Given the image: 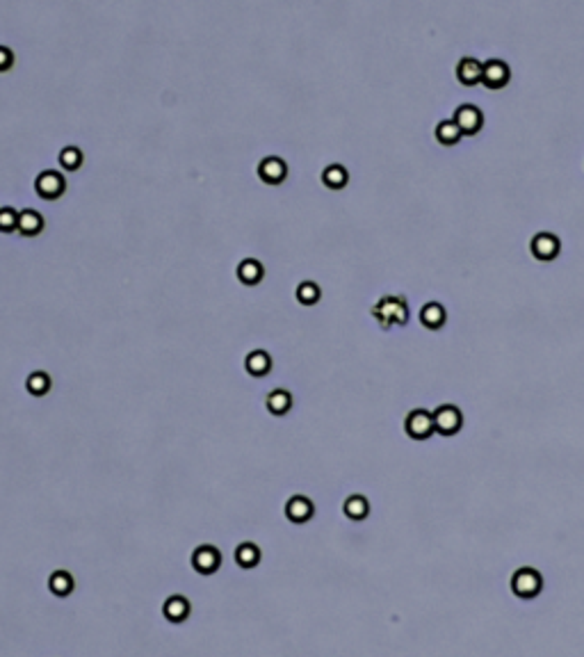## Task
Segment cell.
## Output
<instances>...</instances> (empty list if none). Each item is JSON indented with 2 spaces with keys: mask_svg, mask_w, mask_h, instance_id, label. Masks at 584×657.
<instances>
[{
  "mask_svg": "<svg viewBox=\"0 0 584 657\" xmlns=\"http://www.w3.org/2000/svg\"><path fill=\"white\" fill-rule=\"evenodd\" d=\"M244 368L252 377H265L272 370V358L263 349H256V352H252L244 358Z\"/></svg>",
  "mask_w": 584,
  "mask_h": 657,
  "instance_id": "2e32d148",
  "label": "cell"
},
{
  "mask_svg": "<svg viewBox=\"0 0 584 657\" xmlns=\"http://www.w3.org/2000/svg\"><path fill=\"white\" fill-rule=\"evenodd\" d=\"M26 388L35 397L46 395V392L50 390V377L46 375V372H32V375L26 379Z\"/></svg>",
  "mask_w": 584,
  "mask_h": 657,
  "instance_id": "cb8c5ba5",
  "label": "cell"
},
{
  "mask_svg": "<svg viewBox=\"0 0 584 657\" xmlns=\"http://www.w3.org/2000/svg\"><path fill=\"white\" fill-rule=\"evenodd\" d=\"M44 231V217H41L37 210H21L18 213V233L26 235V237H32V235H39Z\"/></svg>",
  "mask_w": 584,
  "mask_h": 657,
  "instance_id": "5bb4252c",
  "label": "cell"
},
{
  "mask_svg": "<svg viewBox=\"0 0 584 657\" xmlns=\"http://www.w3.org/2000/svg\"><path fill=\"white\" fill-rule=\"evenodd\" d=\"M12 64H14V53L5 46H0V73L12 69Z\"/></svg>",
  "mask_w": 584,
  "mask_h": 657,
  "instance_id": "83f0119b",
  "label": "cell"
},
{
  "mask_svg": "<svg viewBox=\"0 0 584 657\" xmlns=\"http://www.w3.org/2000/svg\"><path fill=\"white\" fill-rule=\"evenodd\" d=\"M452 122L457 124V128L461 130V135H477L482 126H484V114L477 105H470V103H463L454 110V117Z\"/></svg>",
  "mask_w": 584,
  "mask_h": 657,
  "instance_id": "277c9868",
  "label": "cell"
},
{
  "mask_svg": "<svg viewBox=\"0 0 584 657\" xmlns=\"http://www.w3.org/2000/svg\"><path fill=\"white\" fill-rule=\"evenodd\" d=\"M265 404H267V409L272 415H286L292 409V395L283 388H276L267 395Z\"/></svg>",
  "mask_w": 584,
  "mask_h": 657,
  "instance_id": "ac0fdd59",
  "label": "cell"
},
{
  "mask_svg": "<svg viewBox=\"0 0 584 657\" xmlns=\"http://www.w3.org/2000/svg\"><path fill=\"white\" fill-rule=\"evenodd\" d=\"M235 562L242 568H254L258 562H261V550H258L256 543H240L235 550Z\"/></svg>",
  "mask_w": 584,
  "mask_h": 657,
  "instance_id": "7402d4cb",
  "label": "cell"
},
{
  "mask_svg": "<svg viewBox=\"0 0 584 657\" xmlns=\"http://www.w3.org/2000/svg\"><path fill=\"white\" fill-rule=\"evenodd\" d=\"M60 164L67 171H75V169H80V164H82V153H80V149L78 146H67V149H62V153H60Z\"/></svg>",
  "mask_w": 584,
  "mask_h": 657,
  "instance_id": "484cf974",
  "label": "cell"
},
{
  "mask_svg": "<svg viewBox=\"0 0 584 657\" xmlns=\"http://www.w3.org/2000/svg\"><path fill=\"white\" fill-rule=\"evenodd\" d=\"M404 432L413 438V441H425L431 434H436L434 413L427 409H413L404 420Z\"/></svg>",
  "mask_w": 584,
  "mask_h": 657,
  "instance_id": "3957f363",
  "label": "cell"
},
{
  "mask_svg": "<svg viewBox=\"0 0 584 657\" xmlns=\"http://www.w3.org/2000/svg\"><path fill=\"white\" fill-rule=\"evenodd\" d=\"M18 231V213L12 205L0 208V233H14Z\"/></svg>",
  "mask_w": 584,
  "mask_h": 657,
  "instance_id": "4316f807",
  "label": "cell"
},
{
  "mask_svg": "<svg viewBox=\"0 0 584 657\" xmlns=\"http://www.w3.org/2000/svg\"><path fill=\"white\" fill-rule=\"evenodd\" d=\"M73 577L67 573V571H55L50 577H48V589L53 591L55 596H60V598H64V596H69L71 591H73Z\"/></svg>",
  "mask_w": 584,
  "mask_h": 657,
  "instance_id": "44dd1931",
  "label": "cell"
},
{
  "mask_svg": "<svg viewBox=\"0 0 584 657\" xmlns=\"http://www.w3.org/2000/svg\"><path fill=\"white\" fill-rule=\"evenodd\" d=\"M372 315L379 320L384 328H391L397 324H406L409 320V306L402 297L397 294H388V297L379 299V304L372 309Z\"/></svg>",
  "mask_w": 584,
  "mask_h": 657,
  "instance_id": "6da1fadb",
  "label": "cell"
},
{
  "mask_svg": "<svg viewBox=\"0 0 584 657\" xmlns=\"http://www.w3.org/2000/svg\"><path fill=\"white\" fill-rule=\"evenodd\" d=\"M162 614L165 619H169L171 623H183L190 614V602L185 596H169L165 600V607H162Z\"/></svg>",
  "mask_w": 584,
  "mask_h": 657,
  "instance_id": "9a60e30c",
  "label": "cell"
},
{
  "mask_svg": "<svg viewBox=\"0 0 584 657\" xmlns=\"http://www.w3.org/2000/svg\"><path fill=\"white\" fill-rule=\"evenodd\" d=\"M529 249H532V254H534L536 260H553L559 254L561 242H559V237L553 235V233H536L532 237V245H529Z\"/></svg>",
  "mask_w": 584,
  "mask_h": 657,
  "instance_id": "30bf717a",
  "label": "cell"
},
{
  "mask_svg": "<svg viewBox=\"0 0 584 657\" xmlns=\"http://www.w3.org/2000/svg\"><path fill=\"white\" fill-rule=\"evenodd\" d=\"M320 297H322V290H320L318 283L304 281V283H299V286H297V299H299V304L313 306V304L320 301Z\"/></svg>",
  "mask_w": 584,
  "mask_h": 657,
  "instance_id": "d4e9b609",
  "label": "cell"
},
{
  "mask_svg": "<svg viewBox=\"0 0 584 657\" xmlns=\"http://www.w3.org/2000/svg\"><path fill=\"white\" fill-rule=\"evenodd\" d=\"M350 181V173L342 164H329L327 169L322 171V183L327 185L329 190H342Z\"/></svg>",
  "mask_w": 584,
  "mask_h": 657,
  "instance_id": "d6986e66",
  "label": "cell"
},
{
  "mask_svg": "<svg viewBox=\"0 0 584 657\" xmlns=\"http://www.w3.org/2000/svg\"><path fill=\"white\" fill-rule=\"evenodd\" d=\"M192 566L201 575H212L222 566V555L215 545H199L192 552Z\"/></svg>",
  "mask_w": 584,
  "mask_h": 657,
  "instance_id": "52a82bcc",
  "label": "cell"
},
{
  "mask_svg": "<svg viewBox=\"0 0 584 657\" xmlns=\"http://www.w3.org/2000/svg\"><path fill=\"white\" fill-rule=\"evenodd\" d=\"M345 516L352 518V520H363L367 518V513H370V505H367V500L363 496H352L345 500Z\"/></svg>",
  "mask_w": 584,
  "mask_h": 657,
  "instance_id": "ffe728a7",
  "label": "cell"
},
{
  "mask_svg": "<svg viewBox=\"0 0 584 657\" xmlns=\"http://www.w3.org/2000/svg\"><path fill=\"white\" fill-rule=\"evenodd\" d=\"M461 137H463L461 130L457 128V124H454L452 119H448V122H440L436 126V139L440 141V144L452 146V144H457Z\"/></svg>",
  "mask_w": 584,
  "mask_h": 657,
  "instance_id": "603a6c76",
  "label": "cell"
},
{
  "mask_svg": "<svg viewBox=\"0 0 584 657\" xmlns=\"http://www.w3.org/2000/svg\"><path fill=\"white\" fill-rule=\"evenodd\" d=\"M463 427V413L454 404H440L434 411V429L443 436H454Z\"/></svg>",
  "mask_w": 584,
  "mask_h": 657,
  "instance_id": "8992f818",
  "label": "cell"
},
{
  "mask_svg": "<svg viewBox=\"0 0 584 657\" xmlns=\"http://www.w3.org/2000/svg\"><path fill=\"white\" fill-rule=\"evenodd\" d=\"M512 71L507 67V62L502 60H486L484 69H482V85L489 87V90H502V87L509 82Z\"/></svg>",
  "mask_w": 584,
  "mask_h": 657,
  "instance_id": "ba28073f",
  "label": "cell"
},
{
  "mask_svg": "<svg viewBox=\"0 0 584 657\" xmlns=\"http://www.w3.org/2000/svg\"><path fill=\"white\" fill-rule=\"evenodd\" d=\"M35 190H37V194L41 196V199L55 201V199H60L64 192H67V181H64V176H62L60 171L46 169V171H41L39 176H37Z\"/></svg>",
  "mask_w": 584,
  "mask_h": 657,
  "instance_id": "5b68a950",
  "label": "cell"
},
{
  "mask_svg": "<svg viewBox=\"0 0 584 657\" xmlns=\"http://www.w3.org/2000/svg\"><path fill=\"white\" fill-rule=\"evenodd\" d=\"M288 176V164L286 160H281L276 156H269V158H263L261 164H258V178L267 185H279L283 183Z\"/></svg>",
  "mask_w": 584,
  "mask_h": 657,
  "instance_id": "9c48e42d",
  "label": "cell"
},
{
  "mask_svg": "<svg viewBox=\"0 0 584 657\" xmlns=\"http://www.w3.org/2000/svg\"><path fill=\"white\" fill-rule=\"evenodd\" d=\"M445 320H448V313L438 301H429L423 306V311H420V322L427 328H440L445 324Z\"/></svg>",
  "mask_w": 584,
  "mask_h": 657,
  "instance_id": "e0dca14e",
  "label": "cell"
},
{
  "mask_svg": "<svg viewBox=\"0 0 584 657\" xmlns=\"http://www.w3.org/2000/svg\"><path fill=\"white\" fill-rule=\"evenodd\" d=\"M482 69H484V62H480L477 58H463L457 64V78L466 87L480 85L482 82Z\"/></svg>",
  "mask_w": 584,
  "mask_h": 657,
  "instance_id": "7c38bea8",
  "label": "cell"
},
{
  "mask_svg": "<svg viewBox=\"0 0 584 657\" xmlns=\"http://www.w3.org/2000/svg\"><path fill=\"white\" fill-rule=\"evenodd\" d=\"M263 277H265V269L256 258L240 260V265H237V279H240V283H244V286H258V283L263 281Z\"/></svg>",
  "mask_w": 584,
  "mask_h": 657,
  "instance_id": "4fadbf2b",
  "label": "cell"
},
{
  "mask_svg": "<svg viewBox=\"0 0 584 657\" xmlns=\"http://www.w3.org/2000/svg\"><path fill=\"white\" fill-rule=\"evenodd\" d=\"M313 513H315V507H313V502L306 498V496H292L288 502H286V516L290 523H308L313 518Z\"/></svg>",
  "mask_w": 584,
  "mask_h": 657,
  "instance_id": "8fae6325",
  "label": "cell"
},
{
  "mask_svg": "<svg viewBox=\"0 0 584 657\" xmlns=\"http://www.w3.org/2000/svg\"><path fill=\"white\" fill-rule=\"evenodd\" d=\"M512 591L521 600H532L544 591V577L536 568L523 566L512 575Z\"/></svg>",
  "mask_w": 584,
  "mask_h": 657,
  "instance_id": "7a4b0ae2",
  "label": "cell"
}]
</instances>
